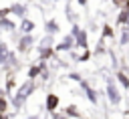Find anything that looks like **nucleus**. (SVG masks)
<instances>
[{"mask_svg":"<svg viewBox=\"0 0 129 119\" xmlns=\"http://www.w3.org/2000/svg\"><path fill=\"white\" fill-rule=\"evenodd\" d=\"M127 40H129V32H125V34H123V44H125Z\"/></svg>","mask_w":129,"mask_h":119,"instance_id":"nucleus-12","label":"nucleus"},{"mask_svg":"<svg viewBox=\"0 0 129 119\" xmlns=\"http://www.w3.org/2000/svg\"><path fill=\"white\" fill-rule=\"evenodd\" d=\"M30 91H32V83L22 85V87H20V91H18V97L14 99V105H20V103H22V101L28 97V93H30Z\"/></svg>","mask_w":129,"mask_h":119,"instance_id":"nucleus-1","label":"nucleus"},{"mask_svg":"<svg viewBox=\"0 0 129 119\" xmlns=\"http://www.w3.org/2000/svg\"><path fill=\"white\" fill-rule=\"evenodd\" d=\"M107 93H109V99H111L113 103H117V101H119V95H117V91H115V87H113V85H109Z\"/></svg>","mask_w":129,"mask_h":119,"instance_id":"nucleus-3","label":"nucleus"},{"mask_svg":"<svg viewBox=\"0 0 129 119\" xmlns=\"http://www.w3.org/2000/svg\"><path fill=\"white\" fill-rule=\"evenodd\" d=\"M56 103H58V99H56L54 95H50V97H48V101H46V105H48V109H50V111L56 107Z\"/></svg>","mask_w":129,"mask_h":119,"instance_id":"nucleus-5","label":"nucleus"},{"mask_svg":"<svg viewBox=\"0 0 129 119\" xmlns=\"http://www.w3.org/2000/svg\"><path fill=\"white\" fill-rule=\"evenodd\" d=\"M119 79H121V83H123L125 87H129V81H127V77H125V75H119Z\"/></svg>","mask_w":129,"mask_h":119,"instance_id":"nucleus-11","label":"nucleus"},{"mask_svg":"<svg viewBox=\"0 0 129 119\" xmlns=\"http://www.w3.org/2000/svg\"><path fill=\"white\" fill-rule=\"evenodd\" d=\"M127 16H129V8H127V10H123V14H121V18H119V20H121V22H125V20H127Z\"/></svg>","mask_w":129,"mask_h":119,"instance_id":"nucleus-10","label":"nucleus"},{"mask_svg":"<svg viewBox=\"0 0 129 119\" xmlns=\"http://www.w3.org/2000/svg\"><path fill=\"white\" fill-rule=\"evenodd\" d=\"M32 28H34V22H30V20H24V22H22V30H24V32H30Z\"/></svg>","mask_w":129,"mask_h":119,"instance_id":"nucleus-6","label":"nucleus"},{"mask_svg":"<svg viewBox=\"0 0 129 119\" xmlns=\"http://www.w3.org/2000/svg\"><path fill=\"white\" fill-rule=\"evenodd\" d=\"M46 28H48L50 32H56V30H58V28H56V22H54V20H50V22L46 24Z\"/></svg>","mask_w":129,"mask_h":119,"instance_id":"nucleus-8","label":"nucleus"},{"mask_svg":"<svg viewBox=\"0 0 129 119\" xmlns=\"http://www.w3.org/2000/svg\"><path fill=\"white\" fill-rule=\"evenodd\" d=\"M30 119H36V117H30Z\"/></svg>","mask_w":129,"mask_h":119,"instance_id":"nucleus-13","label":"nucleus"},{"mask_svg":"<svg viewBox=\"0 0 129 119\" xmlns=\"http://www.w3.org/2000/svg\"><path fill=\"white\" fill-rule=\"evenodd\" d=\"M12 12H14V14H18V16H22V14L26 12V8H24L22 4H14V6H12Z\"/></svg>","mask_w":129,"mask_h":119,"instance_id":"nucleus-4","label":"nucleus"},{"mask_svg":"<svg viewBox=\"0 0 129 119\" xmlns=\"http://www.w3.org/2000/svg\"><path fill=\"white\" fill-rule=\"evenodd\" d=\"M71 46H73V36H67V38L56 46V48H58V50H64V48H71Z\"/></svg>","mask_w":129,"mask_h":119,"instance_id":"nucleus-2","label":"nucleus"},{"mask_svg":"<svg viewBox=\"0 0 129 119\" xmlns=\"http://www.w3.org/2000/svg\"><path fill=\"white\" fill-rule=\"evenodd\" d=\"M2 26H4L6 30H10V28H12V24H10V22H8L6 18H2Z\"/></svg>","mask_w":129,"mask_h":119,"instance_id":"nucleus-9","label":"nucleus"},{"mask_svg":"<svg viewBox=\"0 0 129 119\" xmlns=\"http://www.w3.org/2000/svg\"><path fill=\"white\" fill-rule=\"evenodd\" d=\"M30 42H32V38H30V36L22 38V42H20V48H28V46H30Z\"/></svg>","mask_w":129,"mask_h":119,"instance_id":"nucleus-7","label":"nucleus"}]
</instances>
